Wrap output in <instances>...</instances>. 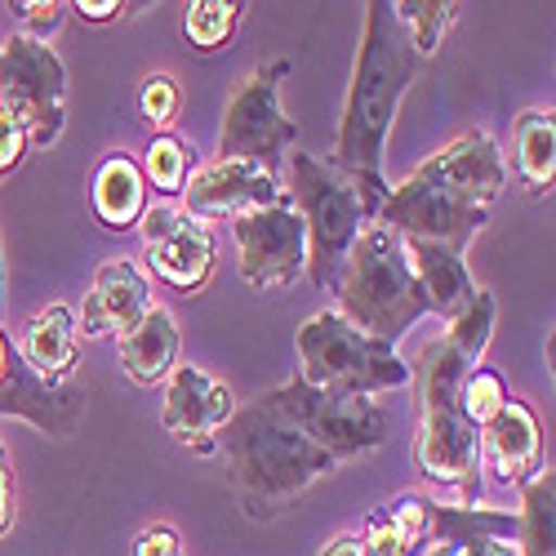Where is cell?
I'll list each match as a JSON object with an SVG mask.
<instances>
[{
	"label": "cell",
	"instance_id": "836d02e7",
	"mask_svg": "<svg viewBox=\"0 0 556 556\" xmlns=\"http://www.w3.org/2000/svg\"><path fill=\"white\" fill-rule=\"evenodd\" d=\"M419 556H517V543H503V539H450V543H428Z\"/></svg>",
	"mask_w": 556,
	"mask_h": 556
},
{
	"label": "cell",
	"instance_id": "30bf717a",
	"mask_svg": "<svg viewBox=\"0 0 556 556\" xmlns=\"http://www.w3.org/2000/svg\"><path fill=\"white\" fill-rule=\"evenodd\" d=\"M375 223L388 227L401 241H437V245H450V250L463 254L468 241L490 223V210L454 201L445 188H437L432 178H424L419 169H414L405 182H396V188L388 192Z\"/></svg>",
	"mask_w": 556,
	"mask_h": 556
},
{
	"label": "cell",
	"instance_id": "8d00e7d4",
	"mask_svg": "<svg viewBox=\"0 0 556 556\" xmlns=\"http://www.w3.org/2000/svg\"><path fill=\"white\" fill-rule=\"evenodd\" d=\"M85 23H112V18H121L129 5H121V0H76L72 5Z\"/></svg>",
	"mask_w": 556,
	"mask_h": 556
},
{
	"label": "cell",
	"instance_id": "7402d4cb",
	"mask_svg": "<svg viewBox=\"0 0 556 556\" xmlns=\"http://www.w3.org/2000/svg\"><path fill=\"white\" fill-rule=\"evenodd\" d=\"M89 205H94V218L108 231H129V227L143 223V214L152 205V192H148V178H143V169H138V161L125 156V152H112L94 174Z\"/></svg>",
	"mask_w": 556,
	"mask_h": 556
},
{
	"label": "cell",
	"instance_id": "2e32d148",
	"mask_svg": "<svg viewBox=\"0 0 556 556\" xmlns=\"http://www.w3.org/2000/svg\"><path fill=\"white\" fill-rule=\"evenodd\" d=\"M419 174L432 178L437 188H445L454 201L477 205V210H490L507 188V165L490 129H472L454 138L450 148H441L437 156L419 165Z\"/></svg>",
	"mask_w": 556,
	"mask_h": 556
},
{
	"label": "cell",
	"instance_id": "f35d334b",
	"mask_svg": "<svg viewBox=\"0 0 556 556\" xmlns=\"http://www.w3.org/2000/svg\"><path fill=\"white\" fill-rule=\"evenodd\" d=\"M0 307H5V258H0Z\"/></svg>",
	"mask_w": 556,
	"mask_h": 556
},
{
	"label": "cell",
	"instance_id": "603a6c76",
	"mask_svg": "<svg viewBox=\"0 0 556 556\" xmlns=\"http://www.w3.org/2000/svg\"><path fill=\"white\" fill-rule=\"evenodd\" d=\"M432 507L437 503L424 494H401L388 507H379L365 521V534H356L365 556H419L432 534Z\"/></svg>",
	"mask_w": 556,
	"mask_h": 556
},
{
	"label": "cell",
	"instance_id": "9a60e30c",
	"mask_svg": "<svg viewBox=\"0 0 556 556\" xmlns=\"http://www.w3.org/2000/svg\"><path fill=\"white\" fill-rule=\"evenodd\" d=\"M237 414L231 388L218 383L214 375H205L201 365H178L165 388V405H161V428L178 441L192 445L197 454H214L218 450V432L223 424Z\"/></svg>",
	"mask_w": 556,
	"mask_h": 556
},
{
	"label": "cell",
	"instance_id": "f546056e",
	"mask_svg": "<svg viewBox=\"0 0 556 556\" xmlns=\"http://www.w3.org/2000/svg\"><path fill=\"white\" fill-rule=\"evenodd\" d=\"M507 396H513V392H507L503 375H494V369H485V365H472L468 375H463V383H458V409H463V419H468L477 432L503 409Z\"/></svg>",
	"mask_w": 556,
	"mask_h": 556
},
{
	"label": "cell",
	"instance_id": "ba28073f",
	"mask_svg": "<svg viewBox=\"0 0 556 556\" xmlns=\"http://www.w3.org/2000/svg\"><path fill=\"white\" fill-rule=\"evenodd\" d=\"M281 419H290L312 445H320L334 463L343 458H361L369 450H379L388 441V409L379 401H365V396H334V392H320L303 379H290L276 392L263 396Z\"/></svg>",
	"mask_w": 556,
	"mask_h": 556
},
{
	"label": "cell",
	"instance_id": "d6986e66",
	"mask_svg": "<svg viewBox=\"0 0 556 556\" xmlns=\"http://www.w3.org/2000/svg\"><path fill=\"white\" fill-rule=\"evenodd\" d=\"M14 343H18V352H23L31 375H40L45 383L63 388V379H72V369H76V343H80L76 312L67 303L40 307Z\"/></svg>",
	"mask_w": 556,
	"mask_h": 556
},
{
	"label": "cell",
	"instance_id": "277c9868",
	"mask_svg": "<svg viewBox=\"0 0 556 556\" xmlns=\"http://www.w3.org/2000/svg\"><path fill=\"white\" fill-rule=\"evenodd\" d=\"M450 339H432L419 356V428H414V468L437 490L458 494L468 507L481 498V432L463 419L458 383L468 375Z\"/></svg>",
	"mask_w": 556,
	"mask_h": 556
},
{
	"label": "cell",
	"instance_id": "8992f818",
	"mask_svg": "<svg viewBox=\"0 0 556 556\" xmlns=\"http://www.w3.org/2000/svg\"><path fill=\"white\" fill-rule=\"evenodd\" d=\"M299 379L320 392L369 401L379 392L405 388L414 379V369L392 348L365 339L330 307V312H316L299 330Z\"/></svg>",
	"mask_w": 556,
	"mask_h": 556
},
{
	"label": "cell",
	"instance_id": "5b68a950",
	"mask_svg": "<svg viewBox=\"0 0 556 556\" xmlns=\"http://www.w3.org/2000/svg\"><path fill=\"white\" fill-rule=\"evenodd\" d=\"M286 201L294 205V214L303 218V231H307V281L320 294H330L339 263L348 258L361 231L375 223L379 205L365 197L356 178H348L326 156H312V152H290Z\"/></svg>",
	"mask_w": 556,
	"mask_h": 556
},
{
	"label": "cell",
	"instance_id": "4316f807",
	"mask_svg": "<svg viewBox=\"0 0 556 556\" xmlns=\"http://www.w3.org/2000/svg\"><path fill=\"white\" fill-rule=\"evenodd\" d=\"M143 169V178H148V192L156 188L161 197H182V188H188V178H192V152H188V143L182 138H174V134H156L152 138V148H148V161L138 165Z\"/></svg>",
	"mask_w": 556,
	"mask_h": 556
},
{
	"label": "cell",
	"instance_id": "f1b7e54d",
	"mask_svg": "<svg viewBox=\"0 0 556 556\" xmlns=\"http://www.w3.org/2000/svg\"><path fill=\"white\" fill-rule=\"evenodd\" d=\"M494 320H498V303H494V294H490V290H477L472 307L445 326V339H450V348H454L463 361L477 365V361L485 356V348H490Z\"/></svg>",
	"mask_w": 556,
	"mask_h": 556
},
{
	"label": "cell",
	"instance_id": "3957f363",
	"mask_svg": "<svg viewBox=\"0 0 556 556\" xmlns=\"http://www.w3.org/2000/svg\"><path fill=\"white\" fill-rule=\"evenodd\" d=\"M330 294L339 303L334 312L348 326H356L365 339H375L383 348H392L405 330H414L424 316H432V303L409 267L405 241L392 237L379 223H369L352 241Z\"/></svg>",
	"mask_w": 556,
	"mask_h": 556
},
{
	"label": "cell",
	"instance_id": "83f0119b",
	"mask_svg": "<svg viewBox=\"0 0 556 556\" xmlns=\"http://www.w3.org/2000/svg\"><path fill=\"white\" fill-rule=\"evenodd\" d=\"M237 23H241V5H231V0H197L182 14V36H188L192 50L214 54L231 40Z\"/></svg>",
	"mask_w": 556,
	"mask_h": 556
},
{
	"label": "cell",
	"instance_id": "cb8c5ba5",
	"mask_svg": "<svg viewBox=\"0 0 556 556\" xmlns=\"http://www.w3.org/2000/svg\"><path fill=\"white\" fill-rule=\"evenodd\" d=\"M513 148H517V178L530 197H552L556 182V116L530 108L513 121Z\"/></svg>",
	"mask_w": 556,
	"mask_h": 556
},
{
	"label": "cell",
	"instance_id": "6da1fadb",
	"mask_svg": "<svg viewBox=\"0 0 556 556\" xmlns=\"http://www.w3.org/2000/svg\"><path fill=\"white\" fill-rule=\"evenodd\" d=\"M414 72H419V59H414L392 5L388 0H369L330 165L356 178L375 205H383L392 192V182L383 174V152H388V134H392V121L401 112V99Z\"/></svg>",
	"mask_w": 556,
	"mask_h": 556
},
{
	"label": "cell",
	"instance_id": "9c48e42d",
	"mask_svg": "<svg viewBox=\"0 0 556 556\" xmlns=\"http://www.w3.org/2000/svg\"><path fill=\"white\" fill-rule=\"evenodd\" d=\"M0 108L31 138V148L59 143L67 125V67L31 36H10L0 45Z\"/></svg>",
	"mask_w": 556,
	"mask_h": 556
},
{
	"label": "cell",
	"instance_id": "ac0fdd59",
	"mask_svg": "<svg viewBox=\"0 0 556 556\" xmlns=\"http://www.w3.org/2000/svg\"><path fill=\"white\" fill-rule=\"evenodd\" d=\"M148 307H152L148 276L138 271L129 258H116V263L99 267L94 286H89V294H85V307L76 316V330L85 339H121L148 316Z\"/></svg>",
	"mask_w": 556,
	"mask_h": 556
},
{
	"label": "cell",
	"instance_id": "d6a6232c",
	"mask_svg": "<svg viewBox=\"0 0 556 556\" xmlns=\"http://www.w3.org/2000/svg\"><path fill=\"white\" fill-rule=\"evenodd\" d=\"M27 148H31V138H27V129L0 108V178L5 174H14L18 165H23V156H27Z\"/></svg>",
	"mask_w": 556,
	"mask_h": 556
},
{
	"label": "cell",
	"instance_id": "44dd1931",
	"mask_svg": "<svg viewBox=\"0 0 556 556\" xmlns=\"http://www.w3.org/2000/svg\"><path fill=\"white\" fill-rule=\"evenodd\" d=\"M116 352H121V369L129 375V383H138V388L169 383V375L178 369V326H174L169 307L152 303L148 316L138 320L129 334L116 339Z\"/></svg>",
	"mask_w": 556,
	"mask_h": 556
},
{
	"label": "cell",
	"instance_id": "74e56055",
	"mask_svg": "<svg viewBox=\"0 0 556 556\" xmlns=\"http://www.w3.org/2000/svg\"><path fill=\"white\" fill-rule=\"evenodd\" d=\"M320 556H365V547H361V539L356 534H339L326 552H320Z\"/></svg>",
	"mask_w": 556,
	"mask_h": 556
},
{
	"label": "cell",
	"instance_id": "4fadbf2b",
	"mask_svg": "<svg viewBox=\"0 0 556 556\" xmlns=\"http://www.w3.org/2000/svg\"><path fill=\"white\" fill-rule=\"evenodd\" d=\"M0 419H27L45 437H76L85 424V396L31 375L18 343L0 326Z\"/></svg>",
	"mask_w": 556,
	"mask_h": 556
},
{
	"label": "cell",
	"instance_id": "8fae6325",
	"mask_svg": "<svg viewBox=\"0 0 556 556\" xmlns=\"http://www.w3.org/2000/svg\"><path fill=\"white\" fill-rule=\"evenodd\" d=\"M231 237L241 254V281L250 290H286L307 271V231L290 201L231 218Z\"/></svg>",
	"mask_w": 556,
	"mask_h": 556
},
{
	"label": "cell",
	"instance_id": "e575fe53",
	"mask_svg": "<svg viewBox=\"0 0 556 556\" xmlns=\"http://www.w3.org/2000/svg\"><path fill=\"white\" fill-rule=\"evenodd\" d=\"M129 556H182V539H178V530H174V526L156 521V526H148L143 534L134 539Z\"/></svg>",
	"mask_w": 556,
	"mask_h": 556
},
{
	"label": "cell",
	"instance_id": "5bb4252c",
	"mask_svg": "<svg viewBox=\"0 0 556 556\" xmlns=\"http://www.w3.org/2000/svg\"><path fill=\"white\" fill-rule=\"evenodd\" d=\"M276 201H286L281 174H271L254 161H210L205 169H192L188 188H182L178 205L201 223L214 218H241L254 210H267Z\"/></svg>",
	"mask_w": 556,
	"mask_h": 556
},
{
	"label": "cell",
	"instance_id": "52a82bcc",
	"mask_svg": "<svg viewBox=\"0 0 556 556\" xmlns=\"http://www.w3.org/2000/svg\"><path fill=\"white\" fill-rule=\"evenodd\" d=\"M286 76L290 59H271L237 80L218 125V161H254L271 174L281 169V156L299 143V121L281 112Z\"/></svg>",
	"mask_w": 556,
	"mask_h": 556
},
{
	"label": "cell",
	"instance_id": "7a4b0ae2",
	"mask_svg": "<svg viewBox=\"0 0 556 556\" xmlns=\"http://www.w3.org/2000/svg\"><path fill=\"white\" fill-rule=\"evenodd\" d=\"M218 437H223V454H227V477L237 485L245 513L254 521L271 517L281 503L299 498L316 477L339 468L326 450L312 445L267 401L237 409Z\"/></svg>",
	"mask_w": 556,
	"mask_h": 556
},
{
	"label": "cell",
	"instance_id": "d4e9b609",
	"mask_svg": "<svg viewBox=\"0 0 556 556\" xmlns=\"http://www.w3.org/2000/svg\"><path fill=\"white\" fill-rule=\"evenodd\" d=\"M517 556H556V472H539L521 485Z\"/></svg>",
	"mask_w": 556,
	"mask_h": 556
},
{
	"label": "cell",
	"instance_id": "ffe728a7",
	"mask_svg": "<svg viewBox=\"0 0 556 556\" xmlns=\"http://www.w3.org/2000/svg\"><path fill=\"white\" fill-rule=\"evenodd\" d=\"M405 254H409V267H414V276H419V286L432 303V316H441L450 326V320H458L472 307L477 281L468 276V263H463L458 250L437 245V241H405Z\"/></svg>",
	"mask_w": 556,
	"mask_h": 556
},
{
	"label": "cell",
	"instance_id": "4dcf8cb0",
	"mask_svg": "<svg viewBox=\"0 0 556 556\" xmlns=\"http://www.w3.org/2000/svg\"><path fill=\"white\" fill-rule=\"evenodd\" d=\"M182 112V89L169 72H152L143 80V89H138V121L152 125L156 134H169V125L178 121Z\"/></svg>",
	"mask_w": 556,
	"mask_h": 556
},
{
	"label": "cell",
	"instance_id": "d590c367",
	"mask_svg": "<svg viewBox=\"0 0 556 556\" xmlns=\"http://www.w3.org/2000/svg\"><path fill=\"white\" fill-rule=\"evenodd\" d=\"M14 530V494H10V454L0 445V539Z\"/></svg>",
	"mask_w": 556,
	"mask_h": 556
},
{
	"label": "cell",
	"instance_id": "7c38bea8",
	"mask_svg": "<svg viewBox=\"0 0 556 556\" xmlns=\"http://www.w3.org/2000/svg\"><path fill=\"white\" fill-rule=\"evenodd\" d=\"M143 245H148V267L156 281H165L178 294H201L214 276V231L210 223L192 218L178 201L148 205L143 223Z\"/></svg>",
	"mask_w": 556,
	"mask_h": 556
},
{
	"label": "cell",
	"instance_id": "484cf974",
	"mask_svg": "<svg viewBox=\"0 0 556 556\" xmlns=\"http://www.w3.org/2000/svg\"><path fill=\"white\" fill-rule=\"evenodd\" d=\"M392 14H396V23L409 40L414 59L437 54L445 45V36H450V27L458 23L454 0H401V5H392Z\"/></svg>",
	"mask_w": 556,
	"mask_h": 556
},
{
	"label": "cell",
	"instance_id": "1f68e13d",
	"mask_svg": "<svg viewBox=\"0 0 556 556\" xmlns=\"http://www.w3.org/2000/svg\"><path fill=\"white\" fill-rule=\"evenodd\" d=\"M14 18L23 23L18 36H31V40L45 45V36H54L59 23H63V5H59V0H18V5H14Z\"/></svg>",
	"mask_w": 556,
	"mask_h": 556
},
{
	"label": "cell",
	"instance_id": "e0dca14e",
	"mask_svg": "<svg viewBox=\"0 0 556 556\" xmlns=\"http://www.w3.org/2000/svg\"><path fill=\"white\" fill-rule=\"evenodd\" d=\"M481 472L517 490L543 472V428L526 401L507 396L503 409L481 428Z\"/></svg>",
	"mask_w": 556,
	"mask_h": 556
}]
</instances>
